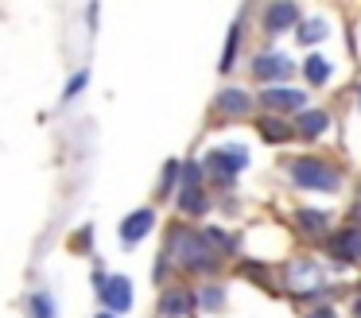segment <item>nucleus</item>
Segmentation results:
<instances>
[{
    "mask_svg": "<svg viewBox=\"0 0 361 318\" xmlns=\"http://www.w3.org/2000/svg\"><path fill=\"white\" fill-rule=\"evenodd\" d=\"M330 225V214H319V209H303L299 214V229L303 233H322Z\"/></svg>",
    "mask_w": 361,
    "mask_h": 318,
    "instance_id": "17",
    "label": "nucleus"
},
{
    "mask_svg": "<svg viewBox=\"0 0 361 318\" xmlns=\"http://www.w3.org/2000/svg\"><path fill=\"white\" fill-rule=\"evenodd\" d=\"M97 318H113V314H97Z\"/></svg>",
    "mask_w": 361,
    "mask_h": 318,
    "instance_id": "27",
    "label": "nucleus"
},
{
    "mask_svg": "<svg viewBox=\"0 0 361 318\" xmlns=\"http://www.w3.org/2000/svg\"><path fill=\"white\" fill-rule=\"evenodd\" d=\"M218 109H221V113H229V116H241V113H249V109H252V101H249V93H241V90H226L218 97Z\"/></svg>",
    "mask_w": 361,
    "mask_h": 318,
    "instance_id": "13",
    "label": "nucleus"
},
{
    "mask_svg": "<svg viewBox=\"0 0 361 318\" xmlns=\"http://www.w3.org/2000/svg\"><path fill=\"white\" fill-rule=\"evenodd\" d=\"M264 97V105L268 109H303L307 105V93H299V90H283V85H276V90H268V93H260Z\"/></svg>",
    "mask_w": 361,
    "mask_h": 318,
    "instance_id": "8",
    "label": "nucleus"
},
{
    "mask_svg": "<svg viewBox=\"0 0 361 318\" xmlns=\"http://www.w3.org/2000/svg\"><path fill=\"white\" fill-rule=\"evenodd\" d=\"M237 39H241V31H229V43H226V54H221V70H229L233 66V54H237Z\"/></svg>",
    "mask_w": 361,
    "mask_h": 318,
    "instance_id": "20",
    "label": "nucleus"
},
{
    "mask_svg": "<svg viewBox=\"0 0 361 318\" xmlns=\"http://www.w3.org/2000/svg\"><path fill=\"white\" fill-rule=\"evenodd\" d=\"M322 279V271H319V264H311V260H299V264H288V283L291 287H314Z\"/></svg>",
    "mask_w": 361,
    "mask_h": 318,
    "instance_id": "9",
    "label": "nucleus"
},
{
    "mask_svg": "<svg viewBox=\"0 0 361 318\" xmlns=\"http://www.w3.org/2000/svg\"><path fill=\"white\" fill-rule=\"evenodd\" d=\"M299 20V12H295V4H272L268 8V16H264V27H268V35H283V31L291 27V23Z\"/></svg>",
    "mask_w": 361,
    "mask_h": 318,
    "instance_id": "6",
    "label": "nucleus"
},
{
    "mask_svg": "<svg viewBox=\"0 0 361 318\" xmlns=\"http://www.w3.org/2000/svg\"><path fill=\"white\" fill-rule=\"evenodd\" d=\"M198 178H202V171H198L195 163H187V167H183V190H198Z\"/></svg>",
    "mask_w": 361,
    "mask_h": 318,
    "instance_id": "21",
    "label": "nucleus"
},
{
    "mask_svg": "<svg viewBox=\"0 0 361 318\" xmlns=\"http://www.w3.org/2000/svg\"><path fill=\"white\" fill-rule=\"evenodd\" d=\"M311 318H334V314H330V310H326V307H322V310H319V314H311Z\"/></svg>",
    "mask_w": 361,
    "mask_h": 318,
    "instance_id": "25",
    "label": "nucleus"
},
{
    "mask_svg": "<svg viewBox=\"0 0 361 318\" xmlns=\"http://www.w3.org/2000/svg\"><path fill=\"white\" fill-rule=\"evenodd\" d=\"M175 175H179V163H171V167H167V175H164V186H159L164 194H171V190H175Z\"/></svg>",
    "mask_w": 361,
    "mask_h": 318,
    "instance_id": "24",
    "label": "nucleus"
},
{
    "mask_svg": "<svg viewBox=\"0 0 361 318\" xmlns=\"http://www.w3.org/2000/svg\"><path fill=\"white\" fill-rule=\"evenodd\" d=\"M86 82H90V74H86V70H82V74H74V78H71V85H66V93H63V97H66V101H74V97L82 93V85H86Z\"/></svg>",
    "mask_w": 361,
    "mask_h": 318,
    "instance_id": "22",
    "label": "nucleus"
},
{
    "mask_svg": "<svg viewBox=\"0 0 361 318\" xmlns=\"http://www.w3.org/2000/svg\"><path fill=\"white\" fill-rule=\"evenodd\" d=\"M357 318H361V302H357Z\"/></svg>",
    "mask_w": 361,
    "mask_h": 318,
    "instance_id": "26",
    "label": "nucleus"
},
{
    "mask_svg": "<svg viewBox=\"0 0 361 318\" xmlns=\"http://www.w3.org/2000/svg\"><path fill=\"white\" fill-rule=\"evenodd\" d=\"M27 310H32V318H55V314H59V310H55V299H51L47 291L32 295V299H27Z\"/></svg>",
    "mask_w": 361,
    "mask_h": 318,
    "instance_id": "15",
    "label": "nucleus"
},
{
    "mask_svg": "<svg viewBox=\"0 0 361 318\" xmlns=\"http://www.w3.org/2000/svg\"><path fill=\"white\" fill-rule=\"evenodd\" d=\"M330 128V116L326 113H314V109H307V113L303 116H299V136H303V140H314V136H322V132H326Z\"/></svg>",
    "mask_w": 361,
    "mask_h": 318,
    "instance_id": "11",
    "label": "nucleus"
},
{
    "mask_svg": "<svg viewBox=\"0 0 361 318\" xmlns=\"http://www.w3.org/2000/svg\"><path fill=\"white\" fill-rule=\"evenodd\" d=\"M303 70H307V82H311V85H322V82H330V62H326V59H319V54H311Z\"/></svg>",
    "mask_w": 361,
    "mask_h": 318,
    "instance_id": "14",
    "label": "nucleus"
},
{
    "mask_svg": "<svg viewBox=\"0 0 361 318\" xmlns=\"http://www.w3.org/2000/svg\"><path fill=\"white\" fill-rule=\"evenodd\" d=\"M260 136L272 140V144H280V140L291 136V128H288L283 121H276V116H264V121H260Z\"/></svg>",
    "mask_w": 361,
    "mask_h": 318,
    "instance_id": "16",
    "label": "nucleus"
},
{
    "mask_svg": "<svg viewBox=\"0 0 361 318\" xmlns=\"http://www.w3.org/2000/svg\"><path fill=\"white\" fill-rule=\"evenodd\" d=\"M322 35H326V23H322V20H311V23L299 27V39H303V43H319Z\"/></svg>",
    "mask_w": 361,
    "mask_h": 318,
    "instance_id": "18",
    "label": "nucleus"
},
{
    "mask_svg": "<svg viewBox=\"0 0 361 318\" xmlns=\"http://www.w3.org/2000/svg\"><path fill=\"white\" fill-rule=\"evenodd\" d=\"M171 252H175L179 264H187V268H195V271H210L214 268L206 237H198V233H190V229H175L171 233Z\"/></svg>",
    "mask_w": 361,
    "mask_h": 318,
    "instance_id": "2",
    "label": "nucleus"
},
{
    "mask_svg": "<svg viewBox=\"0 0 361 318\" xmlns=\"http://www.w3.org/2000/svg\"><path fill=\"white\" fill-rule=\"evenodd\" d=\"M291 178H295V186H303V190H338L342 186V175H338L330 163H319V159H295L291 163Z\"/></svg>",
    "mask_w": 361,
    "mask_h": 318,
    "instance_id": "1",
    "label": "nucleus"
},
{
    "mask_svg": "<svg viewBox=\"0 0 361 318\" xmlns=\"http://www.w3.org/2000/svg\"><path fill=\"white\" fill-rule=\"evenodd\" d=\"M94 283H97V295H102V302L113 310V314H121V310L133 307V283H128L125 276H102V271H97Z\"/></svg>",
    "mask_w": 361,
    "mask_h": 318,
    "instance_id": "3",
    "label": "nucleus"
},
{
    "mask_svg": "<svg viewBox=\"0 0 361 318\" xmlns=\"http://www.w3.org/2000/svg\"><path fill=\"white\" fill-rule=\"evenodd\" d=\"M202 302H206L210 310H218L221 302H226V295H221V287H206V291H202Z\"/></svg>",
    "mask_w": 361,
    "mask_h": 318,
    "instance_id": "23",
    "label": "nucleus"
},
{
    "mask_svg": "<svg viewBox=\"0 0 361 318\" xmlns=\"http://www.w3.org/2000/svg\"><path fill=\"white\" fill-rule=\"evenodd\" d=\"M190 307H195V299H190L187 291H167V295H164V302H159V310H164L167 318H183V314H190Z\"/></svg>",
    "mask_w": 361,
    "mask_h": 318,
    "instance_id": "12",
    "label": "nucleus"
},
{
    "mask_svg": "<svg viewBox=\"0 0 361 318\" xmlns=\"http://www.w3.org/2000/svg\"><path fill=\"white\" fill-rule=\"evenodd\" d=\"M179 206L187 209V214H202V206H206V198H202V190H183V198H179Z\"/></svg>",
    "mask_w": 361,
    "mask_h": 318,
    "instance_id": "19",
    "label": "nucleus"
},
{
    "mask_svg": "<svg viewBox=\"0 0 361 318\" xmlns=\"http://www.w3.org/2000/svg\"><path fill=\"white\" fill-rule=\"evenodd\" d=\"M291 59L288 54H260L257 62H252V74L257 78H288L291 74Z\"/></svg>",
    "mask_w": 361,
    "mask_h": 318,
    "instance_id": "7",
    "label": "nucleus"
},
{
    "mask_svg": "<svg viewBox=\"0 0 361 318\" xmlns=\"http://www.w3.org/2000/svg\"><path fill=\"white\" fill-rule=\"evenodd\" d=\"M334 252L350 264H361V229H345L342 237L334 240Z\"/></svg>",
    "mask_w": 361,
    "mask_h": 318,
    "instance_id": "10",
    "label": "nucleus"
},
{
    "mask_svg": "<svg viewBox=\"0 0 361 318\" xmlns=\"http://www.w3.org/2000/svg\"><path fill=\"white\" fill-rule=\"evenodd\" d=\"M249 163V152H245L241 144H233V147H218V152H210V167L218 171L221 178H229V175H237V171Z\"/></svg>",
    "mask_w": 361,
    "mask_h": 318,
    "instance_id": "4",
    "label": "nucleus"
},
{
    "mask_svg": "<svg viewBox=\"0 0 361 318\" xmlns=\"http://www.w3.org/2000/svg\"><path fill=\"white\" fill-rule=\"evenodd\" d=\"M152 225H156V214H152V209H136V214H128L125 225H121V240H125V245H136L140 237H148Z\"/></svg>",
    "mask_w": 361,
    "mask_h": 318,
    "instance_id": "5",
    "label": "nucleus"
},
{
    "mask_svg": "<svg viewBox=\"0 0 361 318\" xmlns=\"http://www.w3.org/2000/svg\"><path fill=\"white\" fill-rule=\"evenodd\" d=\"M357 101H361V90H357Z\"/></svg>",
    "mask_w": 361,
    "mask_h": 318,
    "instance_id": "28",
    "label": "nucleus"
}]
</instances>
